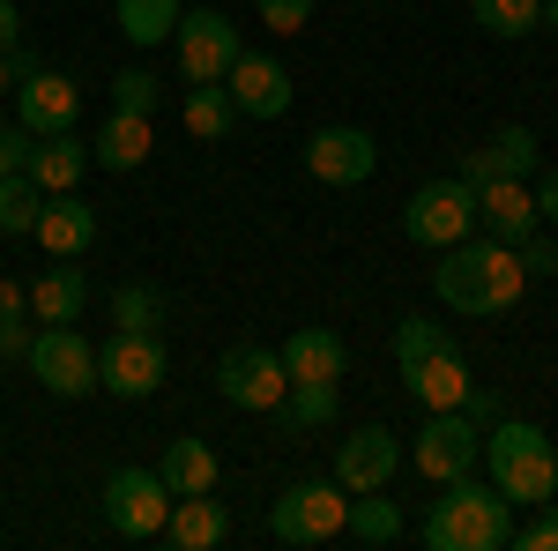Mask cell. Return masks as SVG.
<instances>
[{
    "instance_id": "cell-1",
    "label": "cell",
    "mask_w": 558,
    "mask_h": 551,
    "mask_svg": "<svg viewBox=\"0 0 558 551\" xmlns=\"http://www.w3.org/2000/svg\"><path fill=\"white\" fill-rule=\"evenodd\" d=\"M432 291H439V306H454V313H470V321H484V313H507L521 291H529V268H521V247H507V239H462V247H447V261L432 268Z\"/></svg>"
},
{
    "instance_id": "cell-2",
    "label": "cell",
    "mask_w": 558,
    "mask_h": 551,
    "mask_svg": "<svg viewBox=\"0 0 558 551\" xmlns=\"http://www.w3.org/2000/svg\"><path fill=\"white\" fill-rule=\"evenodd\" d=\"M417 537H425L432 551H499L514 537V500H507L492 477L476 484V469H470V477L439 484V500H432V514L417 522Z\"/></svg>"
},
{
    "instance_id": "cell-3",
    "label": "cell",
    "mask_w": 558,
    "mask_h": 551,
    "mask_svg": "<svg viewBox=\"0 0 558 551\" xmlns=\"http://www.w3.org/2000/svg\"><path fill=\"white\" fill-rule=\"evenodd\" d=\"M484 477H492L514 507H551V492H558L551 432H544V424H521V418L484 424Z\"/></svg>"
},
{
    "instance_id": "cell-4",
    "label": "cell",
    "mask_w": 558,
    "mask_h": 551,
    "mask_svg": "<svg viewBox=\"0 0 558 551\" xmlns=\"http://www.w3.org/2000/svg\"><path fill=\"white\" fill-rule=\"evenodd\" d=\"M268 537H276V544H336V537H350V492L336 477H299V484H283L276 507H268Z\"/></svg>"
},
{
    "instance_id": "cell-5",
    "label": "cell",
    "mask_w": 558,
    "mask_h": 551,
    "mask_svg": "<svg viewBox=\"0 0 558 551\" xmlns=\"http://www.w3.org/2000/svg\"><path fill=\"white\" fill-rule=\"evenodd\" d=\"M402 231L432 247V254H447V247H462L476 231V187L454 171V179H425L417 194H410V209H402Z\"/></svg>"
},
{
    "instance_id": "cell-6",
    "label": "cell",
    "mask_w": 558,
    "mask_h": 551,
    "mask_svg": "<svg viewBox=\"0 0 558 551\" xmlns=\"http://www.w3.org/2000/svg\"><path fill=\"white\" fill-rule=\"evenodd\" d=\"M172 373V350L165 336H134V328H112V343L97 350V387L105 395H120V403H142V395H157Z\"/></svg>"
},
{
    "instance_id": "cell-7",
    "label": "cell",
    "mask_w": 558,
    "mask_h": 551,
    "mask_svg": "<svg viewBox=\"0 0 558 551\" xmlns=\"http://www.w3.org/2000/svg\"><path fill=\"white\" fill-rule=\"evenodd\" d=\"M484 463V424L470 410H432L417 424V477L425 484H454V477H470Z\"/></svg>"
},
{
    "instance_id": "cell-8",
    "label": "cell",
    "mask_w": 558,
    "mask_h": 551,
    "mask_svg": "<svg viewBox=\"0 0 558 551\" xmlns=\"http://www.w3.org/2000/svg\"><path fill=\"white\" fill-rule=\"evenodd\" d=\"M31 373H38L45 395H60V403H75V395H89L97 387V343L68 321V328H38V343H31V358H23Z\"/></svg>"
},
{
    "instance_id": "cell-9",
    "label": "cell",
    "mask_w": 558,
    "mask_h": 551,
    "mask_svg": "<svg viewBox=\"0 0 558 551\" xmlns=\"http://www.w3.org/2000/svg\"><path fill=\"white\" fill-rule=\"evenodd\" d=\"M172 38H179V75H186V83H223V75L239 68V52H246V45H239V23L216 15V8H186Z\"/></svg>"
},
{
    "instance_id": "cell-10",
    "label": "cell",
    "mask_w": 558,
    "mask_h": 551,
    "mask_svg": "<svg viewBox=\"0 0 558 551\" xmlns=\"http://www.w3.org/2000/svg\"><path fill=\"white\" fill-rule=\"evenodd\" d=\"M216 387H223V403H231V410H283L291 373H283V358H276V350H260V343H231V350H223V366H216Z\"/></svg>"
},
{
    "instance_id": "cell-11",
    "label": "cell",
    "mask_w": 558,
    "mask_h": 551,
    "mask_svg": "<svg viewBox=\"0 0 558 551\" xmlns=\"http://www.w3.org/2000/svg\"><path fill=\"white\" fill-rule=\"evenodd\" d=\"M105 522H112L120 537H165V522H172V484H165L157 469H112V484H105Z\"/></svg>"
},
{
    "instance_id": "cell-12",
    "label": "cell",
    "mask_w": 558,
    "mask_h": 551,
    "mask_svg": "<svg viewBox=\"0 0 558 551\" xmlns=\"http://www.w3.org/2000/svg\"><path fill=\"white\" fill-rule=\"evenodd\" d=\"M402 469V440L387 424H357L350 440H336V484L343 492H387Z\"/></svg>"
},
{
    "instance_id": "cell-13",
    "label": "cell",
    "mask_w": 558,
    "mask_h": 551,
    "mask_svg": "<svg viewBox=\"0 0 558 551\" xmlns=\"http://www.w3.org/2000/svg\"><path fill=\"white\" fill-rule=\"evenodd\" d=\"M380 165V142L365 128H320L305 142V171L320 179V187H365Z\"/></svg>"
},
{
    "instance_id": "cell-14",
    "label": "cell",
    "mask_w": 558,
    "mask_h": 551,
    "mask_svg": "<svg viewBox=\"0 0 558 551\" xmlns=\"http://www.w3.org/2000/svg\"><path fill=\"white\" fill-rule=\"evenodd\" d=\"M15 120H23L31 134L75 128V120H83V89L68 83L60 68H38V75H23V83H15Z\"/></svg>"
},
{
    "instance_id": "cell-15",
    "label": "cell",
    "mask_w": 558,
    "mask_h": 551,
    "mask_svg": "<svg viewBox=\"0 0 558 551\" xmlns=\"http://www.w3.org/2000/svg\"><path fill=\"white\" fill-rule=\"evenodd\" d=\"M231 89V105L246 112V120H283L291 112V75H283V60H268V52H239V68L223 75Z\"/></svg>"
},
{
    "instance_id": "cell-16",
    "label": "cell",
    "mask_w": 558,
    "mask_h": 551,
    "mask_svg": "<svg viewBox=\"0 0 558 551\" xmlns=\"http://www.w3.org/2000/svg\"><path fill=\"white\" fill-rule=\"evenodd\" d=\"M402 387L425 403V410H462L470 403V366H462V350L454 343H439V350H425L417 366H402Z\"/></svg>"
},
{
    "instance_id": "cell-17",
    "label": "cell",
    "mask_w": 558,
    "mask_h": 551,
    "mask_svg": "<svg viewBox=\"0 0 558 551\" xmlns=\"http://www.w3.org/2000/svg\"><path fill=\"white\" fill-rule=\"evenodd\" d=\"M38 239L52 261H83L89 247H97V209L89 202H75V194H45V209H38Z\"/></svg>"
},
{
    "instance_id": "cell-18",
    "label": "cell",
    "mask_w": 558,
    "mask_h": 551,
    "mask_svg": "<svg viewBox=\"0 0 558 551\" xmlns=\"http://www.w3.org/2000/svg\"><path fill=\"white\" fill-rule=\"evenodd\" d=\"M165 544H179V551H223V544H231V507H223L216 492H179L172 522H165Z\"/></svg>"
},
{
    "instance_id": "cell-19",
    "label": "cell",
    "mask_w": 558,
    "mask_h": 551,
    "mask_svg": "<svg viewBox=\"0 0 558 551\" xmlns=\"http://www.w3.org/2000/svg\"><path fill=\"white\" fill-rule=\"evenodd\" d=\"M476 216H484L492 239L521 247V239L536 231V187H529V179H484V187H476Z\"/></svg>"
},
{
    "instance_id": "cell-20",
    "label": "cell",
    "mask_w": 558,
    "mask_h": 551,
    "mask_svg": "<svg viewBox=\"0 0 558 551\" xmlns=\"http://www.w3.org/2000/svg\"><path fill=\"white\" fill-rule=\"evenodd\" d=\"M276 358H283V373H291V381H313V387H336L350 373V343L336 336V328H299Z\"/></svg>"
},
{
    "instance_id": "cell-21",
    "label": "cell",
    "mask_w": 558,
    "mask_h": 551,
    "mask_svg": "<svg viewBox=\"0 0 558 551\" xmlns=\"http://www.w3.org/2000/svg\"><path fill=\"white\" fill-rule=\"evenodd\" d=\"M149 149H157V128H149V112H120L112 105V120L89 134V165H105V171H134V165H149Z\"/></svg>"
},
{
    "instance_id": "cell-22",
    "label": "cell",
    "mask_w": 558,
    "mask_h": 551,
    "mask_svg": "<svg viewBox=\"0 0 558 551\" xmlns=\"http://www.w3.org/2000/svg\"><path fill=\"white\" fill-rule=\"evenodd\" d=\"M31 179H38L45 194H75V187H83V171H89V142L75 128H60V134H38V142H31Z\"/></svg>"
},
{
    "instance_id": "cell-23",
    "label": "cell",
    "mask_w": 558,
    "mask_h": 551,
    "mask_svg": "<svg viewBox=\"0 0 558 551\" xmlns=\"http://www.w3.org/2000/svg\"><path fill=\"white\" fill-rule=\"evenodd\" d=\"M536 171V134L529 128H499L492 142H476L470 157H462V179L484 187V179H529Z\"/></svg>"
},
{
    "instance_id": "cell-24",
    "label": "cell",
    "mask_w": 558,
    "mask_h": 551,
    "mask_svg": "<svg viewBox=\"0 0 558 551\" xmlns=\"http://www.w3.org/2000/svg\"><path fill=\"white\" fill-rule=\"evenodd\" d=\"M83 298H89L83 268H75V261H52L45 276H31V321H38V328H68V321L83 313Z\"/></svg>"
},
{
    "instance_id": "cell-25",
    "label": "cell",
    "mask_w": 558,
    "mask_h": 551,
    "mask_svg": "<svg viewBox=\"0 0 558 551\" xmlns=\"http://www.w3.org/2000/svg\"><path fill=\"white\" fill-rule=\"evenodd\" d=\"M157 477L172 484V500L179 492H216V447L209 440H194V432H179V440H165V463H157Z\"/></svg>"
},
{
    "instance_id": "cell-26",
    "label": "cell",
    "mask_w": 558,
    "mask_h": 551,
    "mask_svg": "<svg viewBox=\"0 0 558 551\" xmlns=\"http://www.w3.org/2000/svg\"><path fill=\"white\" fill-rule=\"evenodd\" d=\"M179 120L194 142H223V134L239 128V105H231V89L223 83H194L186 89V105H179Z\"/></svg>"
},
{
    "instance_id": "cell-27",
    "label": "cell",
    "mask_w": 558,
    "mask_h": 551,
    "mask_svg": "<svg viewBox=\"0 0 558 551\" xmlns=\"http://www.w3.org/2000/svg\"><path fill=\"white\" fill-rule=\"evenodd\" d=\"M402 507L395 500H380V492H350V537L357 544H402Z\"/></svg>"
},
{
    "instance_id": "cell-28",
    "label": "cell",
    "mask_w": 558,
    "mask_h": 551,
    "mask_svg": "<svg viewBox=\"0 0 558 551\" xmlns=\"http://www.w3.org/2000/svg\"><path fill=\"white\" fill-rule=\"evenodd\" d=\"M38 209H45V187L31 171H8V179H0V231H8V239H31V231H38Z\"/></svg>"
},
{
    "instance_id": "cell-29",
    "label": "cell",
    "mask_w": 558,
    "mask_h": 551,
    "mask_svg": "<svg viewBox=\"0 0 558 551\" xmlns=\"http://www.w3.org/2000/svg\"><path fill=\"white\" fill-rule=\"evenodd\" d=\"M112 8H120V31L134 45H165L179 31V15H186L179 0H112Z\"/></svg>"
},
{
    "instance_id": "cell-30",
    "label": "cell",
    "mask_w": 558,
    "mask_h": 551,
    "mask_svg": "<svg viewBox=\"0 0 558 551\" xmlns=\"http://www.w3.org/2000/svg\"><path fill=\"white\" fill-rule=\"evenodd\" d=\"M470 15L484 38H529L544 23V0H470Z\"/></svg>"
},
{
    "instance_id": "cell-31",
    "label": "cell",
    "mask_w": 558,
    "mask_h": 551,
    "mask_svg": "<svg viewBox=\"0 0 558 551\" xmlns=\"http://www.w3.org/2000/svg\"><path fill=\"white\" fill-rule=\"evenodd\" d=\"M112 321L134 328V336H165V298H157V284H120L112 291Z\"/></svg>"
},
{
    "instance_id": "cell-32",
    "label": "cell",
    "mask_w": 558,
    "mask_h": 551,
    "mask_svg": "<svg viewBox=\"0 0 558 551\" xmlns=\"http://www.w3.org/2000/svg\"><path fill=\"white\" fill-rule=\"evenodd\" d=\"M283 424H305V432H320V424H336V387H313V381H291V395H283V410H276Z\"/></svg>"
},
{
    "instance_id": "cell-33",
    "label": "cell",
    "mask_w": 558,
    "mask_h": 551,
    "mask_svg": "<svg viewBox=\"0 0 558 551\" xmlns=\"http://www.w3.org/2000/svg\"><path fill=\"white\" fill-rule=\"evenodd\" d=\"M157 97H165V83H157L149 68H120V75H112V105H120V112H157Z\"/></svg>"
},
{
    "instance_id": "cell-34",
    "label": "cell",
    "mask_w": 558,
    "mask_h": 551,
    "mask_svg": "<svg viewBox=\"0 0 558 551\" xmlns=\"http://www.w3.org/2000/svg\"><path fill=\"white\" fill-rule=\"evenodd\" d=\"M439 343H454L439 321H402V328H395V366H417V358L439 350Z\"/></svg>"
},
{
    "instance_id": "cell-35",
    "label": "cell",
    "mask_w": 558,
    "mask_h": 551,
    "mask_svg": "<svg viewBox=\"0 0 558 551\" xmlns=\"http://www.w3.org/2000/svg\"><path fill=\"white\" fill-rule=\"evenodd\" d=\"M514 551H558V514L551 507H529V522H514Z\"/></svg>"
},
{
    "instance_id": "cell-36",
    "label": "cell",
    "mask_w": 558,
    "mask_h": 551,
    "mask_svg": "<svg viewBox=\"0 0 558 551\" xmlns=\"http://www.w3.org/2000/svg\"><path fill=\"white\" fill-rule=\"evenodd\" d=\"M260 23H268L276 38H299L305 23H313V0H260Z\"/></svg>"
},
{
    "instance_id": "cell-37",
    "label": "cell",
    "mask_w": 558,
    "mask_h": 551,
    "mask_svg": "<svg viewBox=\"0 0 558 551\" xmlns=\"http://www.w3.org/2000/svg\"><path fill=\"white\" fill-rule=\"evenodd\" d=\"M31 343H38V321H31V313H8V321H0V366H8V358L23 366Z\"/></svg>"
},
{
    "instance_id": "cell-38",
    "label": "cell",
    "mask_w": 558,
    "mask_h": 551,
    "mask_svg": "<svg viewBox=\"0 0 558 551\" xmlns=\"http://www.w3.org/2000/svg\"><path fill=\"white\" fill-rule=\"evenodd\" d=\"M521 268L529 276H558V231H529L521 239Z\"/></svg>"
},
{
    "instance_id": "cell-39",
    "label": "cell",
    "mask_w": 558,
    "mask_h": 551,
    "mask_svg": "<svg viewBox=\"0 0 558 551\" xmlns=\"http://www.w3.org/2000/svg\"><path fill=\"white\" fill-rule=\"evenodd\" d=\"M31 142H38V134L23 128V120H8V128H0V179H8V171H23V165H31Z\"/></svg>"
},
{
    "instance_id": "cell-40",
    "label": "cell",
    "mask_w": 558,
    "mask_h": 551,
    "mask_svg": "<svg viewBox=\"0 0 558 551\" xmlns=\"http://www.w3.org/2000/svg\"><path fill=\"white\" fill-rule=\"evenodd\" d=\"M536 224H551V231H558V165L536 179Z\"/></svg>"
},
{
    "instance_id": "cell-41",
    "label": "cell",
    "mask_w": 558,
    "mask_h": 551,
    "mask_svg": "<svg viewBox=\"0 0 558 551\" xmlns=\"http://www.w3.org/2000/svg\"><path fill=\"white\" fill-rule=\"evenodd\" d=\"M8 313H31V284H15V276H0V321Z\"/></svg>"
},
{
    "instance_id": "cell-42",
    "label": "cell",
    "mask_w": 558,
    "mask_h": 551,
    "mask_svg": "<svg viewBox=\"0 0 558 551\" xmlns=\"http://www.w3.org/2000/svg\"><path fill=\"white\" fill-rule=\"evenodd\" d=\"M462 410H470L476 424H499V395H492V387H470V403H462Z\"/></svg>"
},
{
    "instance_id": "cell-43",
    "label": "cell",
    "mask_w": 558,
    "mask_h": 551,
    "mask_svg": "<svg viewBox=\"0 0 558 551\" xmlns=\"http://www.w3.org/2000/svg\"><path fill=\"white\" fill-rule=\"evenodd\" d=\"M23 38V15H15V0H0V52Z\"/></svg>"
},
{
    "instance_id": "cell-44",
    "label": "cell",
    "mask_w": 558,
    "mask_h": 551,
    "mask_svg": "<svg viewBox=\"0 0 558 551\" xmlns=\"http://www.w3.org/2000/svg\"><path fill=\"white\" fill-rule=\"evenodd\" d=\"M544 31H558V0H544Z\"/></svg>"
},
{
    "instance_id": "cell-45",
    "label": "cell",
    "mask_w": 558,
    "mask_h": 551,
    "mask_svg": "<svg viewBox=\"0 0 558 551\" xmlns=\"http://www.w3.org/2000/svg\"><path fill=\"white\" fill-rule=\"evenodd\" d=\"M0 89H15V75H8V52H0Z\"/></svg>"
},
{
    "instance_id": "cell-46",
    "label": "cell",
    "mask_w": 558,
    "mask_h": 551,
    "mask_svg": "<svg viewBox=\"0 0 558 551\" xmlns=\"http://www.w3.org/2000/svg\"><path fill=\"white\" fill-rule=\"evenodd\" d=\"M551 514H558V492H551Z\"/></svg>"
}]
</instances>
